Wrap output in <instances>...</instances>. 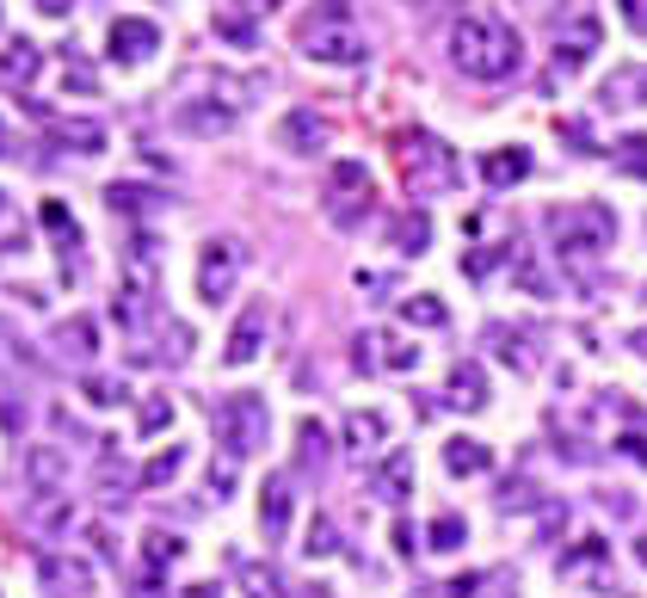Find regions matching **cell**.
Returning a JSON list of instances; mask_svg holds the SVG:
<instances>
[{
    "label": "cell",
    "mask_w": 647,
    "mask_h": 598,
    "mask_svg": "<svg viewBox=\"0 0 647 598\" xmlns=\"http://www.w3.org/2000/svg\"><path fill=\"white\" fill-rule=\"evenodd\" d=\"M216 38L241 43V50H253V19L247 13H216Z\"/></svg>",
    "instance_id": "obj_43"
},
{
    "label": "cell",
    "mask_w": 647,
    "mask_h": 598,
    "mask_svg": "<svg viewBox=\"0 0 647 598\" xmlns=\"http://www.w3.org/2000/svg\"><path fill=\"white\" fill-rule=\"evenodd\" d=\"M259 531L272 537V543H284V531H291V481L272 476L259 488Z\"/></svg>",
    "instance_id": "obj_23"
},
{
    "label": "cell",
    "mask_w": 647,
    "mask_h": 598,
    "mask_svg": "<svg viewBox=\"0 0 647 598\" xmlns=\"http://www.w3.org/2000/svg\"><path fill=\"white\" fill-rule=\"evenodd\" d=\"M92 488L106 506H124L136 493V469L118 457V439H99V469H92Z\"/></svg>",
    "instance_id": "obj_14"
},
{
    "label": "cell",
    "mask_w": 647,
    "mask_h": 598,
    "mask_svg": "<svg viewBox=\"0 0 647 598\" xmlns=\"http://www.w3.org/2000/svg\"><path fill=\"white\" fill-rule=\"evenodd\" d=\"M124 395H130L124 376H87V401H92V408H118Z\"/></svg>",
    "instance_id": "obj_40"
},
{
    "label": "cell",
    "mask_w": 647,
    "mask_h": 598,
    "mask_svg": "<svg viewBox=\"0 0 647 598\" xmlns=\"http://www.w3.org/2000/svg\"><path fill=\"white\" fill-rule=\"evenodd\" d=\"M0 216H7V192H0Z\"/></svg>",
    "instance_id": "obj_60"
},
{
    "label": "cell",
    "mask_w": 647,
    "mask_h": 598,
    "mask_svg": "<svg viewBox=\"0 0 647 598\" xmlns=\"http://www.w3.org/2000/svg\"><path fill=\"white\" fill-rule=\"evenodd\" d=\"M493 340H506L500 346V359L512 364V371H537V352L525 346V340H518V333H506V327H493Z\"/></svg>",
    "instance_id": "obj_42"
},
{
    "label": "cell",
    "mask_w": 647,
    "mask_h": 598,
    "mask_svg": "<svg viewBox=\"0 0 647 598\" xmlns=\"http://www.w3.org/2000/svg\"><path fill=\"white\" fill-rule=\"evenodd\" d=\"M327 463H333V432L321 420H303V425H296V476L321 481V476H327Z\"/></svg>",
    "instance_id": "obj_16"
},
{
    "label": "cell",
    "mask_w": 647,
    "mask_h": 598,
    "mask_svg": "<svg viewBox=\"0 0 647 598\" xmlns=\"http://www.w3.org/2000/svg\"><path fill=\"white\" fill-rule=\"evenodd\" d=\"M629 87H635V99H629V106H647V68H641V75H629Z\"/></svg>",
    "instance_id": "obj_55"
},
{
    "label": "cell",
    "mask_w": 647,
    "mask_h": 598,
    "mask_svg": "<svg viewBox=\"0 0 647 598\" xmlns=\"http://www.w3.org/2000/svg\"><path fill=\"white\" fill-rule=\"evenodd\" d=\"M38 13L43 19H68V13H75V0H38Z\"/></svg>",
    "instance_id": "obj_50"
},
{
    "label": "cell",
    "mask_w": 647,
    "mask_h": 598,
    "mask_svg": "<svg viewBox=\"0 0 647 598\" xmlns=\"http://www.w3.org/2000/svg\"><path fill=\"white\" fill-rule=\"evenodd\" d=\"M476 586H481V574H462V580H450L444 592H450V598H469V592H476Z\"/></svg>",
    "instance_id": "obj_53"
},
{
    "label": "cell",
    "mask_w": 647,
    "mask_h": 598,
    "mask_svg": "<svg viewBox=\"0 0 647 598\" xmlns=\"http://www.w3.org/2000/svg\"><path fill=\"white\" fill-rule=\"evenodd\" d=\"M148 198H155V192H143V186H124V179H118V186H106V204H111V210H118V216H136V210H148Z\"/></svg>",
    "instance_id": "obj_37"
},
{
    "label": "cell",
    "mask_w": 647,
    "mask_h": 598,
    "mask_svg": "<svg viewBox=\"0 0 647 598\" xmlns=\"http://www.w3.org/2000/svg\"><path fill=\"white\" fill-rule=\"evenodd\" d=\"M241 272H247V241L216 235V241H204V247H198V296H204V303L235 296Z\"/></svg>",
    "instance_id": "obj_5"
},
{
    "label": "cell",
    "mask_w": 647,
    "mask_h": 598,
    "mask_svg": "<svg viewBox=\"0 0 647 598\" xmlns=\"http://www.w3.org/2000/svg\"><path fill=\"white\" fill-rule=\"evenodd\" d=\"M605 537H586L580 549H568L561 556V580H598V586H610V568H605Z\"/></svg>",
    "instance_id": "obj_25"
},
{
    "label": "cell",
    "mask_w": 647,
    "mask_h": 598,
    "mask_svg": "<svg viewBox=\"0 0 647 598\" xmlns=\"http://www.w3.org/2000/svg\"><path fill=\"white\" fill-rule=\"evenodd\" d=\"M87 537H92V549H99V556H106V561H118V537H111L106 525H92Z\"/></svg>",
    "instance_id": "obj_48"
},
{
    "label": "cell",
    "mask_w": 647,
    "mask_h": 598,
    "mask_svg": "<svg viewBox=\"0 0 647 598\" xmlns=\"http://www.w3.org/2000/svg\"><path fill=\"white\" fill-rule=\"evenodd\" d=\"M38 580L50 586L56 598H80V592H92V561L50 549V556H38Z\"/></svg>",
    "instance_id": "obj_13"
},
{
    "label": "cell",
    "mask_w": 647,
    "mask_h": 598,
    "mask_svg": "<svg viewBox=\"0 0 647 598\" xmlns=\"http://www.w3.org/2000/svg\"><path fill=\"white\" fill-rule=\"evenodd\" d=\"M610 155H617V167H623V174L647 179V136H623V143L610 148Z\"/></svg>",
    "instance_id": "obj_35"
},
{
    "label": "cell",
    "mask_w": 647,
    "mask_h": 598,
    "mask_svg": "<svg viewBox=\"0 0 647 598\" xmlns=\"http://www.w3.org/2000/svg\"><path fill=\"white\" fill-rule=\"evenodd\" d=\"M235 124H241L235 99H179V106H173V130H179V136H198V143L228 136Z\"/></svg>",
    "instance_id": "obj_7"
},
{
    "label": "cell",
    "mask_w": 647,
    "mask_h": 598,
    "mask_svg": "<svg viewBox=\"0 0 647 598\" xmlns=\"http://www.w3.org/2000/svg\"><path fill=\"white\" fill-rule=\"evenodd\" d=\"M357 291H364V296H389V291H395V272H357Z\"/></svg>",
    "instance_id": "obj_45"
},
{
    "label": "cell",
    "mask_w": 647,
    "mask_h": 598,
    "mask_svg": "<svg viewBox=\"0 0 647 598\" xmlns=\"http://www.w3.org/2000/svg\"><path fill=\"white\" fill-rule=\"evenodd\" d=\"M38 75H43V50L31 38L0 43V80H7V87H31Z\"/></svg>",
    "instance_id": "obj_21"
},
{
    "label": "cell",
    "mask_w": 647,
    "mask_h": 598,
    "mask_svg": "<svg viewBox=\"0 0 647 598\" xmlns=\"http://www.w3.org/2000/svg\"><path fill=\"white\" fill-rule=\"evenodd\" d=\"M241 592L247 598H284L291 586L277 580V568H265V561H241Z\"/></svg>",
    "instance_id": "obj_33"
},
{
    "label": "cell",
    "mask_w": 647,
    "mask_h": 598,
    "mask_svg": "<svg viewBox=\"0 0 647 598\" xmlns=\"http://www.w3.org/2000/svg\"><path fill=\"white\" fill-rule=\"evenodd\" d=\"M327 198H333V216H340V223H352V204H370L376 198V192H370V167L364 160H333L327 167Z\"/></svg>",
    "instance_id": "obj_12"
},
{
    "label": "cell",
    "mask_w": 647,
    "mask_h": 598,
    "mask_svg": "<svg viewBox=\"0 0 647 598\" xmlns=\"http://www.w3.org/2000/svg\"><path fill=\"white\" fill-rule=\"evenodd\" d=\"M450 62L469 80H506L518 68L512 26H500V19H488V13H462L457 26H450Z\"/></svg>",
    "instance_id": "obj_1"
},
{
    "label": "cell",
    "mask_w": 647,
    "mask_h": 598,
    "mask_svg": "<svg viewBox=\"0 0 647 598\" xmlns=\"http://www.w3.org/2000/svg\"><path fill=\"white\" fill-rule=\"evenodd\" d=\"M395 556H413V525L395 519Z\"/></svg>",
    "instance_id": "obj_51"
},
{
    "label": "cell",
    "mask_w": 647,
    "mask_h": 598,
    "mask_svg": "<svg viewBox=\"0 0 647 598\" xmlns=\"http://www.w3.org/2000/svg\"><path fill=\"white\" fill-rule=\"evenodd\" d=\"M179 556H185V543H179L173 531H148V537H143V568H148V574H167Z\"/></svg>",
    "instance_id": "obj_31"
},
{
    "label": "cell",
    "mask_w": 647,
    "mask_h": 598,
    "mask_svg": "<svg viewBox=\"0 0 647 598\" xmlns=\"http://www.w3.org/2000/svg\"><path fill=\"white\" fill-rule=\"evenodd\" d=\"M31 525H38L43 537H62L68 525H75V500H68L62 488H56V493H38V500H31Z\"/></svg>",
    "instance_id": "obj_27"
},
{
    "label": "cell",
    "mask_w": 647,
    "mask_h": 598,
    "mask_svg": "<svg viewBox=\"0 0 647 598\" xmlns=\"http://www.w3.org/2000/svg\"><path fill=\"white\" fill-rule=\"evenodd\" d=\"M617 13L629 19V31H641V38H647V0H617Z\"/></svg>",
    "instance_id": "obj_46"
},
{
    "label": "cell",
    "mask_w": 647,
    "mask_h": 598,
    "mask_svg": "<svg viewBox=\"0 0 647 598\" xmlns=\"http://www.w3.org/2000/svg\"><path fill=\"white\" fill-rule=\"evenodd\" d=\"M92 352H99V327H92V315H68L50 327V359L56 364H75V371H87Z\"/></svg>",
    "instance_id": "obj_11"
},
{
    "label": "cell",
    "mask_w": 647,
    "mask_h": 598,
    "mask_svg": "<svg viewBox=\"0 0 647 598\" xmlns=\"http://www.w3.org/2000/svg\"><path fill=\"white\" fill-rule=\"evenodd\" d=\"M13 155V136H7V124H0V160Z\"/></svg>",
    "instance_id": "obj_57"
},
{
    "label": "cell",
    "mask_w": 647,
    "mask_h": 598,
    "mask_svg": "<svg viewBox=\"0 0 647 598\" xmlns=\"http://www.w3.org/2000/svg\"><path fill=\"white\" fill-rule=\"evenodd\" d=\"M635 561H641V568H647V531L635 537Z\"/></svg>",
    "instance_id": "obj_58"
},
{
    "label": "cell",
    "mask_w": 647,
    "mask_h": 598,
    "mask_svg": "<svg viewBox=\"0 0 647 598\" xmlns=\"http://www.w3.org/2000/svg\"><path fill=\"white\" fill-rule=\"evenodd\" d=\"M167 425H173V401L167 395H155V401L136 408V432H167Z\"/></svg>",
    "instance_id": "obj_39"
},
{
    "label": "cell",
    "mask_w": 647,
    "mask_h": 598,
    "mask_svg": "<svg viewBox=\"0 0 647 598\" xmlns=\"http://www.w3.org/2000/svg\"><path fill=\"white\" fill-rule=\"evenodd\" d=\"M130 598H167V586H160V574H143V580H130Z\"/></svg>",
    "instance_id": "obj_47"
},
{
    "label": "cell",
    "mask_w": 647,
    "mask_h": 598,
    "mask_svg": "<svg viewBox=\"0 0 647 598\" xmlns=\"http://www.w3.org/2000/svg\"><path fill=\"white\" fill-rule=\"evenodd\" d=\"M481 179H488L493 192L525 186V179H530V155H525V148H488V155H481Z\"/></svg>",
    "instance_id": "obj_24"
},
{
    "label": "cell",
    "mask_w": 647,
    "mask_h": 598,
    "mask_svg": "<svg viewBox=\"0 0 647 598\" xmlns=\"http://www.w3.org/2000/svg\"><path fill=\"white\" fill-rule=\"evenodd\" d=\"M185 598H223V586H216V580H198V586H185Z\"/></svg>",
    "instance_id": "obj_54"
},
{
    "label": "cell",
    "mask_w": 647,
    "mask_h": 598,
    "mask_svg": "<svg viewBox=\"0 0 647 598\" xmlns=\"http://www.w3.org/2000/svg\"><path fill=\"white\" fill-rule=\"evenodd\" d=\"M192 359V327L185 321H160V352H155V364H185Z\"/></svg>",
    "instance_id": "obj_34"
},
{
    "label": "cell",
    "mask_w": 647,
    "mask_h": 598,
    "mask_svg": "<svg viewBox=\"0 0 647 598\" xmlns=\"http://www.w3.org/2000/svg\"><path fill=\"white\" fill-rule=\"evenodd\" d=\"M265 327H272V308L265 303H247L235 315V327H228V346H223V364L228 371H241V364H253L265 352Z\"/></svg>",
    "instance_id": "obj_9"
},
{
    "label": "cell",
    "mask_w": 647,
    "mask_h": 598,
    "mask_svg": "<svg viewBox=\"0 0 647 598\" xmlns=\"http://www.w3.org/2000/svg\"><path fill=\"white\" fill-rule=\"evenodd\" d=\"M542 228H549L561 259H592V253H605L617 241V210L610 204H555L542 216Z\"/></svg>",
    "instance_id": "obj_2"
},
{
    "label": "cell",
    "mask_w": 647,
    "mask_h": 598,
    "mask_svg": "<svg viewBox=\"0 0 647 598\" xmlns=\"http://www.w3.org/2000/svg\"><path fill=\"white\" fill-rule=\"evenodd\" d=\"M623 457H629V463H647V439H641V432H623Z\"/></svg>",
    "instance_id": "obj_49"
},
{
    "label": "cell",
    "mask_w": 647,
    "mask_h": 598,
    "mask_svg": "<svg viewBox=\"0 0 647 598\" xmlns=\"http://www.w3.org/2000/svg\"><path fill=\"white\" fill-rule=\"evenodd\" d=\"M401 167H408V186L420 192V198L450 192L462 179V160L444 136H408V143H401Z\"/></svg>",
    "instance_id": "obj_4"
},
{
    "label": "cell",
    "mask_w": 647,
    "mask_h": 598,
    "mask_svg": "<svg viewBox=\"0 0 647 598\" xmlns=\"http://www.w3.org/2000/svg\"><path fill=\"white\" fill-rule=\"evenodd\" d=\"M444 401L450 408H488V371H481L476 359H457L450 364V383H444Z\"/></svg>",
    "instance_id": "obj_19"
},
{
    "label": "cell",
    "mask_w": 647,
    "mask_h": 598,
    "mask_svg": "<svg viewBox=\"0 0 647 598\" xmlns=\"http://www.w3.org/2000/svg\"><path fill=\"white\" fill-rule=\"evenodd\" d=\"M340 432H345V451H352V457H370V451H383V444H389V420L376 408H352Z\"/></svg>",
    "instance_id": "obj_18"
},
{
    "label": "cell",
    "mask_w": 647,
    "mask_h": 598,
    "mask_svg": "<svg viewBox=\"0 0 647 598\" xmlns=\"http://www.w3.org/2000/svg\"><path fill=\"white\" fill-rule=\"evenodd\" d=\"M389 247L401 253V259H420L425 247H432V216L413 204V210H401L395 223H389Z\"/></svg>",
    "instance_id": "obj_22"
},
{
    "label": "cell",
    "mask_w": 647,
    "mask_h": 598,
    "mask_svg": "<svg viewBox=\"0 0 647 598\" xmlns=\"http://www.w3.org/2000/svg\"><path fill=\"white\" fill-rule=\"evenodd\" d=\"M235 481H241V457H216L210 463V500H228V493H235Z\"/></svg>",
    "instance_id": "obj_38"
},
{
    "label": "cell",
    "mask_w": 647,
    "mask_h": 598,
    "mask_svg": "<svg viewBox=\"0 0 647 598\" xmlns=\"http://www.w3.org/2000/svg\"><path fill=\"white\" fill-rule=\"evenodd\" d=\"M50 143L68 155H106V124L92 118H50Z\"/></svg>",
    "instance_id": "obj_20"
},
{
    "label": "cell",
    "mask_w": 647,
    "mask_h": 598,
    "mask_svg": "<svg viewBox=\"0 0 647 598\" xmlns=\"http://www.w3.org/2000/svg\"><path fill=\"white\" fill-rule=\"evenodd\" d=\"M19 469H26V488H31V493L68 488V451H62V444H31Z\"/></svg>",
    "instance_id": "obj_15"
},
{
    "label": "cell",
    "mask_w": 647,
    "mask_h": 598,
    "mask_svg": "<svg viewBox=\"0 0 647 598\" xmlns=\"http://www.w3.org/2000/svg\"><path fill=\"white\" fill-rule=\"evenodd\" d=\"M370 493H376V500H389V506H401L413 493V457L408 451H389L383 463L370 469Z\"/></svg>",
    "instance_id": "obj_17"
},
{
    "label": "cell",
    "mask_w": 647,
    "mask_h": 598,
    "mask_svg": "<svg viewBox=\"0 0 647 598\" xmlns=\"http://www.w3.org/2000/svg\"><path fill=\"white\" fill-rule=\"evenodd\" d=\"M62 87L68 94H99V75H92V62H75V56H68V75H62Z\"/></svg>",
    "instance_id": "obj_44"
},
{
    "label": "cell",
    "mask_w": 647,
    "mask_h": 598,
    "mask_svg": "<svg viewBox=\"0 0 647 598\" xmlns=\"http://www.w3.org/2000/svg\"><path fill=\"white\" fill-rule=\"evenodd\" d=\"M106 50H111V62L143 68L148 56L160 50V26H155V19H143V13H118V19H111V31H106Z\"/></svg>",
    "instance_id": "obj_8"
},
{
    "label": "cell",
    "mask_w": 647,
    "mask_h": 598,
    "mask_svg": "<svg viewBox=\"0 0 647 598\" xmlns=\"http://www.w3.org/2000/svg\"><path fill=\"white\" fill-rule=\"evenodd\" d=\"M605 512H617V519H629V512H635V500H629V493H605Z\"/></svg>",
    "instance_id": "obj_52"
},
{
    "label": "cell",
    "mask_w": 647,
    "mask_h": 598,
    "mask_svg": "<svg viewBox=\"0 0 647 598\" xmlns=\"http://www.w3.org/2000/svg\"><path fill=\"white\" fill-rule=\"evenodd\" d=\"M376 364H389V371H413L420 364V346H408V340H376Z\"/></svg>",
    "instance_id": "obj_41"
},
{
    "label": "cell",
    "mask_w": 647,
    "mask_h": 598,
    "mask_svg": "<svg viewBox=\"0 0 647 598\" xmlns=\"http://www.w3.org/2000/svg\"><path fill=\"white\" fill-rule=\"evenodd\" d=\"M0 346H7V321H0Z\"/></svg>",
    "instance_id": "obj_59"
},
{
    "label": "cell",
    "mask_w": 647,
    "mask_h": 598,
    "mask_svg": "<svg viewBox=\"0 0 647 598\" xmlns=\"http://www.w3.org/2000/svg\"><path fill=\"white\" fill-rule=\"evenodd\" d=\"M303 556H315V561L340 556V531H333V519H315V525H308V543H303Z\"/></svg>",
    "instance_id": "obj_36"
},
{
    "label": "cell",
    "mask_w": 647,
    "mask_h": 598,
    "mask_svg": "<svg viewBox=\"0 0 647 598\" xmlns=\"http://www.w3.org/2000/svg\"><path fill=\"white\" fill-rule=\"evenodd\" d=\"M444 469L450 476H488L493 469V451L481 439H450L444 444Z\"/></svg>",
    "instance_id": "obj_28"
},
{
    "label": "cell",
    "mask_w": 647,
    "mask_h": 598,
    "mask_svg": "<svg viewBox=\"0 0 647 598\" xmlns=\"http://www.w3.org/2000/svg\"><path fill=\"white\" fill-rule=\"evenodd\" d=\"M401 321H408V327H444L450 308L438 303L432 291H420V296H401Z\"/></svg>",
    "instance_id": "obj_32"
},
{
    "label": "cell",
    "mask_w": 647,
    "mask_h": 598,
    "mask_svg": "<svg viewBox=\"0 0 647 598\" xmlns=\"http://www.w3.org/2000/svg\"><path fill=\"white\" fill-rule=\"evenodd\" d=\"M303 50H308V62L352 68V62H364L370 43L357 38V31L345 26V19H308V26H303Z\"/></svg>",
    "instance_id": "obj_6"
},
{
    "label": "cell",
    "mask_w": 647,
    "mask_h": 598,
    "mask_svg": "<svg viewBox=\"0 0 647 598\" xmlns=\"http://www.w3.org/2000/svg\"><path fill=\"white\" fill-rule=\"evenodd\" d=\"M592 50H598V19H574V38H568V31H561V43H555V68H568V75H574V68H586V62H592Z\"/></svg>",
    "instance_id": "obj_26"
},
{
    "label": "cell",
    "mask_w": 647,
    "mask_h": 598,
    "mask_svg": "<svg viewBox=\"0 0 647 598\" xmlns=\"http://www.w3.org/2000/svg\"><path fill=\"white\" fill-rule=\"evenodd\" d=\"M327 143H333V124L315 106H296L277 118V148H291V155H321Z\"/></svg>",
    "instance_id": "obj_10"
},
{
    "label": "cell",
    "mask_w": 647,
    "mask_h": 598,
    "mask_svg": "<svg viewBox=\"0 0 647 598\" xmlns=\"http://www.w3.org/2000/svg\"><path fill=\"white\" fill-rule=\"evenodd\" d=\"M216 439H223L228 457H259L272 444V408H265V395L241 389V395L216 401Z\"/></svg>",
    "instance_id": "obj_3"
},
{
    "label": "cell",
    "mask_w": 647,
    "mask_h": 598,
    "mask_svg": "<svg viewBox=\"0 0 647 598\" xmlns=\"http://www.w3.org/2000/svg\"><path fill=\"white\" fill-rule=\"evenodd\" d=\"M179 469H185V444H167L136 469V488H167V481H179Z\"/></svg>",
    "instance_id": "obj_29"
},
{
    "label": "cell",
    "mask_w": 647,
    "mask_h": 598,
    "mask_svg": "<svg viewBox=\"0 0 647 598\" xmlns=\"http://www.w3.org/2000/svg\"><path fill=\"white\" fill-rule=\"evenodd\" d=\"M462 543H469V519H462V512H438L432 531H425V549L450 556V549H462Z\"/></svg>",
    "instance_id": "obj_30"
},
{
    "label": "cell",
    "mask_w": 647,
    "mask_h": 598,
    "mask_svg": "<svg viewBox=\"0 0 647 598\" xmlns=\"http://www.w3.org/2000/svg\"><path fill=\"white\" fill-rule=\"evenodd\" d=\"M296 598H327V586H291Z\"/></svg>",
    "instance_id": "obj_56"
}]
</instances>
